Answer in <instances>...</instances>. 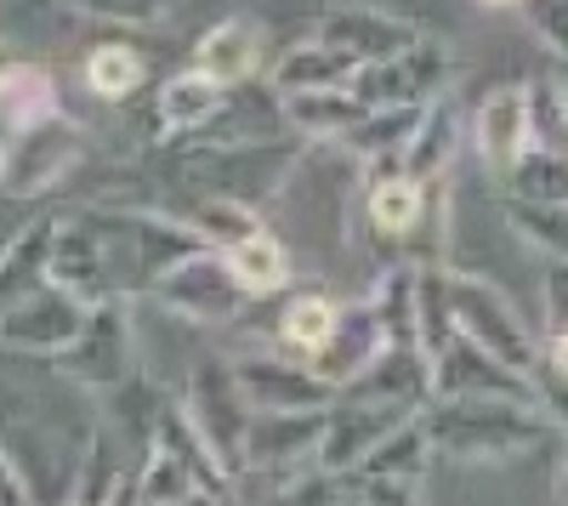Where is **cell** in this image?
Here are the masks:
<instances>
[{
    "label": "cell",
    "instance_id": "d6986e66",
    "mask_svg": "<svg viewBox=\"0 0 568 506\" xmlns=\"http://www.w3.org/2000/svg\"><path fill=\"white\" fill-rule=\"evenodd\" d=\"M342 398L426 409V404H433V353H420V347H382L369 371L342 387Z\"/></svg>",
    "mask_w": 568,
    "mask_h": 506
},
{
    "label": "cell",
    "instance_id": "5bb4252c",
    "mask_svg": "<svg viewBox=\"0 0 568 506\" xmlns=\"http://www.w3.org/2000/svg\"><path fill=\"white\" fill-rule=\"evenodd\" d=\"M45 280H58V285H63L69 296H80L85 307H98V302H114V296H120L114 267H109V251H103V240H98V227H91L85 211H63Z\"/></svg>",
    "mask_w": 568,
    "mask_h": 506
},
{
    "label": "cell",
    "instance_id": "4fadbf2b",
    "mask_svg": "<svg viewBox=\"0 0 568 506\" xmlns=\"http://www.w3.org/2000/svg\"><path fill=\"white\" fill-rule=\"evenodd\" d=\"M433 398H517V404H540L535 376L511 371L495 353H484L478 342L449 336L433 353Z\"/></svg>",
    "mask_w": 568,
    "mask_h": 506
},
{
    "label": "cell",
    "instance_id": "8d00e7d4",
    "mask_svg": "<svg viewBox=\"0 0 568 506\" xmlns=\"http://www.w3.org/2000/svg\"><path fill=\"white\" fill-rule=\"evenodd\" d=\"M0 506H34V495H29V478H23V467H18V455L0 444Z\"/></svg>",
    "mask_w": 568,
    "mask_h": 506
},
{
    "label": "cell",
    "instance_id": "7c38bea8",
    "mask_svg": "<svg viewBox=\"0 0 568 506\" xmlns=\"http://www.w3.org/2000/svg\"><path fill=\"white\" fill-rule=\"evenodd\" d=\"M85 302L69 296L58 280L34 285L7 318H0V347L7 353H29V358H58L80 331H85Z\"/></svg>",
    "mask_w": 568,
    "mask_h": 506
},
{
    "label": "cell",
    "instance_id": "ba28073f",
    "mask_svg": "<svg viewBox=\"0 0 568 506\" xmlns=\"http://www.w3.org/2000/svg\"><path fill=\"white\" fill-rule=\"evenodd\" d=\"M449 85H455V52L438 34H420L409 52H398L387 63H364L353 74V91L369 109H404V103L426 109V103L449 98Z\"/></svg>",
    "mask_w": 568,
    "mask_h": 506
},
{
    "label": "cell",
    "instance_id": "ffe728a7",
    "mask_svg": "<svg viewBox=\"0 0 568 506\" xmlns=\"http://www.w3.org/2000/svg\"><path fill=\"white\" fill-rule=\"evenodd\" d=\"M227 109V85H216L211 74H200L194 63L160 80L154 91V136L171 143V136H200L216 125V114Z\"/></svg>",
    "mask_w": 568,
    "mask_h": 506
},
{
    "label": "cell",
    "instance_id": "7402d4cb",
    "mask_svg": "<svg viewBox=\"0 0 568 506\" xmlns=\"http://www.w3.org/2000/svg\"><path fill=\"white\" fill-rule=\"evenodd\" d=\"M63 211H40L34 222H23L18 234L0 245V318H7L34 285H45V267H52V240H58Z\"/></svg>",
    "mask_w": 568,
    "mask_h": 506
},
{
    "label": "cell",
    "instance_id": "d6a6232c",
    "mask_svg": "<svg viewBox=\"0 0 568 506\" xmlns=\"http://www.w3.org/2000/svg\"><path fill=\"white\" fill-rule=\"evenodd\" d=\"M506 211V227L529 251L551 256V262H568V205H529V200H500Z\"/></svg>",
    "mask_w": 568,
    "mask_h": 506
},
{
    "label": "cell",
    "instance_id": "484cf974",
    "mask_svg": "<svg viewBox=\"0 0 568 506\" xmlns=\"http://www.w3.org/2000/svg\"><path fill=\"white\" fill-rule=\"evenodd\" d=\"M58 109H63V98H58L52 69L23 63V58H12L7 69H0V131H7V143H12V131L58 114Z\"/></svg>",
    "mask_w": 568,
    "mask_h": 506
},
{
    "label": "cell",
    "instance_id": "3957f363",
    "mask_svg": "<svg viewBox=\"0 0 568 506\" xmlns=\"http://www.w3.org/2000/svg\"><path fill=\"white\" fill-rule=\"evenodd\" d=\"M449 313H455V336L478 342V347L495 353L500 364L535 376V364H540L546 342H540V331L529 325L524 313H517V302H511L495 280L449 267Z\"/></svg>",
    "mask_w": 568,
    "mask_h": 506
},
{
    "label": "cell",
    "instance_id": "836d02e7",
    "mask_svg": "<svg viewBox=\"0 0 568 506\" xmlns=\"http://www.w3.org/2000/svg\"><path fill=\"white\" fill-rule=\"evenodd\" d=\"M524 91H529V136H535V149L568 154V80L562 74H535V80H524Z\"/></svg>",
    "mask_w": 568,
    "mask_h": 506
},
{
    "label": "cell",
    "instance_id": "7bdbcfd3",
    "mask_svg": "<svg viewBox=\"0 0 568 506\" xmlns=\"http://www.w3.org/2000/svg\"><path fill=\"white\" fill-rule=\"evenodd\" d=\"M63 506H80V500H63Z\"/></svg>",
    "mask_w": 568,
    "mask_h": 506
},
{
    "label": "cell",
    "instance_id": "e575fe53",
    "mask_svg": "<svg viewBox=\"0 0 568 506\" xmlns=\"http://www.w3.org/2000/svg\"><path fill=\"white\" fill-rule=\"evenodd\" d=\"M517 12H524L529 34L546 45V52L568 63V0H524Z\"/></svg>",
    "mask_w": 568,
    "mask_h": 506
},
{
    "label": "cell",
    "instance_id": "1f68e13d",
    "mask_svg": "<svg viewBox=\"0 0 568 506\" xmlns=\"http://www.w3.org/2000/svg\"><path fill=\"white\" fill-rule=\"evenodd\" d=\"M506 200H529V205H568V154L551 149H529L511 165V176L500 182Z\"/></svg>",
    "mask_w": 568,
    "mask_h": 506
},
{
    "label": "cell",
    "instance_id": "8fae6325",
    "mask_svg": "<svg viewBox=\"0 0 568 506\" xmlns=\"http://www.w3.org/2000/svg\"><path fill=\"white\" fill-rule=\"evenodd\" d=\"M420 409H398V404H364V398H336L324 409V433H318V473H353L358 462H369L404 422H415Z\"/></svg>",
    "mask_w": 568,
    "mask_h": 506
},
{
    "label": "cell",
    "instance_id": "30bf717a",
    "mask_svg": "<svg viewBox=\"0 0 568 506\" xmlns=\"http://www.w3.org/2000/svg\"><path fill=\"white\" fill-rule=\"evenodd\" d=\"M307 34L342 45V52H353L358 63H387V58L409 52L426 29H420L415 18H404V12L369 7V0H329V7L313 18Z\"/></svg>",
    "mask_w": 568,
    "mask_h": 506
},
{
    "label": "cell",
    "instance_id": "44dd1931",
    "mask_svg": "<svg viewBox=\"0 0 568 506\" xmlns=\"http://www.w3.org/2000/svg\"><path fill=\"white\" fill-rule=\"evenodd\" d=\"M382 347H387V331H382V318H375V307H369V302H342L336 336L324 342V353L313 358V371L342 393L353 376H364V371H369Z\"/></svg>",
    "mask_w": 568,
    "mask_h": 506
},
{
    "label": "cell",
    "instance_id": "83f0119b",
    "mask_svg": "<svg viewBox=\"0 0 568 506\" xmlns=\"http://www.w3.org/2000/svg\"><path fill=\"white\" fill-rule=\"evenodd\" d=\"M455 149H460V103H455V91H449V98H438L433 109H426L415 143L404 154V171L415 182H444L449 165H455Z\"/></svg>",
    "mask_w": 568,
    "mask_h": 506
},
{
    "label": "cell",
    "instance_id": "f35d334b",
    "mask_svg": "<svg viewBox=\"0 0 568 506\" xmlns=\"http://www.w3.org/2000/svg\"><path fill=\"white\" fill-rule=\"evenodd\" d=\"M125 7H131V23H136V29H149V23H165V18H171L176 0H125Z\"/></svg>",
    "mask_w": 568,
    "mask_h": 506
},
{
    "label": "cell",
    "instance_id": "cb8c5ba5",
    "mask_svg": "<svg viewBox=\"0 0 568 506\" xmlns=\"http://www.w3.org/2000/svg\"><path fill=\"white\" fill-rule=\"evenodd\" d=\"M336 318H342V302L329 291H296L291 302H284L278 325H273V347L302 358V364H313L324 353V342L336 336Z\"/></svg>",
    "mask_w": 568,
    "mask_h": 506
},
{
    "label": "cell",
    "instance_id": "b9f144b4",
    "mask_svg": "<svg viewBox=\"0 0 568 506\" xmlns=\"http://www.w3.org/2000/svg\"><path fill=\"white\" fill-rule=\"evenodd\" d=\"M12 63V52H7V34H0V69H7Z\"/></svg>",
    "mask_w": 568,
    "mask_h": 506
},
{
    "label": "cell",
    "instance_id": "4dcf8cb0",
    "mask_svg": "<svg viewBox=\"0 0 568 506\" xmlns=\"http://www.w3.org/2000/svg\"><path fill=\"white\" fill-rule=\"evenodd\" d=\"M222 256L233 267V280H240L251 296H278L284 285H291V245H284L273 227H256L251 240H240Z\"/></svg>",
    "mask_w": 568,
    "mask_h": 506
},
{
    "label": "cell",
    "instance_id": "277c9868",
    "mask_svg": "<svg viewBox=\"0 0 568 506\" xmlns=\"http://www.w3.org/2000/svg\"><path fill=\"white\" fill-rule=\"evenodd\" d=\"M182 409H187V422H194V433L205 438V449L216 455V467L233 478V489H240L256 409H251L240 376H233V358H200L187 387H182Z\"/></svg>",
    "mask_w": 568,
    "mask_h": 506
},
{
    "label": "cell",
    "instance_id": "8992f818",
    "mask_svg": "<svg viewBox=\"0 0 568 506\" xmlns=\"http://www.w3.org/2000/svg\"><path fill=\"white\" fill-rule=\"evenodd\" d=\"M154 302L176 318L187 331H222V325H240V313L256 302L240 280H233V267L222 251L200 245L187 251L182 262H171L154 285Z\"/></svg>",
    "mask_w": 568,
    "mask_h": 506
},
{
    "label": "cell",
    "instance_id": "ac0fdd59",
    "mask_svg": "<svg viewBox=\"0 0 568 506\" xmlns=\"http://www.w3.org/2000/svg\"><path fill=\"white\" fill-rule=\"evenodd\" d=\"M278 98V91H273ZM369 114V103L358 98L353 85H336V91H284L278 98V125L296 136V143H347L353 125Z\"/></svg>",
    "mask_w": 568,
    "mask_h": 506
},
{
    "label": "cell",
    "instance_id": "4316f807",
    "mask_svg": "<svg viewBox=\"0 0 568 506\" xmlns=\"http://www.w3.org/2000/svg\"><path fill=\"white\" fill-rule=\"evenodd\" d=\"M80 85L91 91L98 103H131L142 85H149V58L125 40H103L91 45L85 63H80Z\"/></svg>",
    "mask_w": 568,
    "mask_h": 506
},
{
    "label": "cell",
    "instance_id": "52a82bcc",
    "mask_svg": "<svg viewBox=\"0 0 568 506\" xmlns=\"http://www.w3.org/2000/svg\"><path fill=\"white\" fill-rule=\"evenodd\" d=\"M52 371L80 382L85 393H120L136 376V331H131V296L98 302L85 313V331L52 358Z\"/></svg>",
    "mask_w": 568,
    "mask_h": 506
},
{
    "label": "cell",
    "instance_id": "6da1fadb",
    "mask_svg": "<svg viewBox=\"0 0 568 506\" xmlns=\"http://www.w3.org/2000/svg\"><path fill=\"white\" fill-rule=\"evenodd\" d=\"M307 143L284 136H171L160 143L154 165L165 171V182L194 194H222V200H245V205H273L284 200L291 176L302 171Z\"/></svg>",
    "mask_w": 568,
    "mask_h": 506
},
{
    "label": "cell",
    "instance_id": "603a6c76",
    "mask_svg": "<svg viewBox=\"0 0 568 506\" xmlns=\"http://www.w3.org/2000/svg\"><path fill=\"white\" fill-rule=\"evenodd\" d=\"M358 69H364V63H358L353 52H342V45L307 34V40L284 45V52L273 58L267 91H278V98H284V91H336V85H353Z\"/></svg>",
    "mask_w": 568,
    "mask_h": 506
},
{
    "label": "cell",
    "instance_id": "2e32d148",
    "mask_svg": "<svg viewBox=\"0 0 568 506\" xmlns=\"http://www.w3.org/2000/svg\"><path fill=\"white\" fill-rule=\"evenodd\" d=\"M318 433H324V409H313V416H256L251 449H245V478L262 473L273 484H291V478L313 473Z\"/></svg>",
    "mask_w": 568,
    "mask_h": 506
},
{
    "label": "cell",
    "instance_id": "f1b7e54d",
    "mask_svg": "<svg viewBox=\"0 0 568 506\" xmlns=\"http://www.w3.org/2000/svg\"><path fill=\"white\" fill-rule=\"evenodd\" d=\"M426 109H433V103H426ZM426 109H415V103H404V109H369V114L353 125V136L342 143V154H353L358 165H364V160H398V165H404V154H409V143H415Z\"/></svg>",
    "mask_w": 568,
    "mask_h": 506
},
{
    "label": "cell",
    "instance_id": "60d3db41",
    "mask_svg": "<svg viewBox=\"0 0 568 506\" xmlns=\"http://www.w3.org/2000/svg\"><path fill=\"white\" fill-rule=\"evenodd\" d=\"M471 7H484V12H506V7H524V0H471Z\"/></svg>",
    "mask_w": 568,
    "mask_h": 506
},
{
    "label": "cell",
    "instance_id": "f546056e",
    "mask_svg": "<svg viewBox=\"0 0 568 506\" xmlns=\"http://www.w3.org/2000/svg\"><path fill=\"white\" fill-rule=\"evenodd\" d=\"M165 211H171V205H165ZM171 216H182L211 251H233L240 240H251L256 227H267L256 205H245V200H222V194H194V200H187L182 211H171Z\"/></svg>",
    "mask_w": 568,
    "mask_h": 506
},
{
    "label": "cell",
    "instance_id": "d590c367",
    "mask_svg": "<svg viewBox=\"0 0 568 506\" xmlns=\"http://www.w3.org/2000/svg\"><path fill=\"white\" fill-rule=\"evenodd\" d=\"M540 336H557V331H568V262H551V273H546V285H540Z\"/></svg>",
    "mask_w": 568,
    "mask_h": 506
},
{
    "label": "cell",
    "instance_id": "74e56055",
    "mask_svg": "<svg viewBox=\"0 0 568 506\" xmlns=\"http://www.w3.org/2000/svg\"><path fill=\"white\" fill-rule=\"evenodd\" d=\"M63 12H80V18H103V23H131V7L125 0H52Z\"/></svg>",
    "mask_w": 568,
    "mask_h": 506
},
{
    "label": "cell",
    "instance_id": "e0dca14e",
    "mask_svg": "<svg viewBox=\"0 0 568 506\" xmlns=\"http://www.w3.org/2000/svg\"><path fill=\"white\" fill-rule=\"evenodd\" d=\"M262 45H267V29H262L256 12H227L194 40V58L187 63L233 91V85H245L262 69Z\"/></svg>",
    "mask_w": 568,
    "mask_h": 506
},
{
    "label": "cell",
    "instance_id": "d4e9b609",
    "mask_svg": "<svg viewBox=\"0 0 568 506\" xmlns=\"http://www.w3.org/2000/svg\"><path fill=\"white\" fill-rule=\"evenodd\" d=\"M364 302L382 318L387 347H420V262H393Z\"/></svg>",
    "mask_w": 568,
    "mask_h": 506
},
{
    "label": "cell",
    "instance_id": "9a60e30c",
    "mask_svg": "<svg viewBox=\"0 0 568 506\" xmlns=\"http://www.w3.org/2000/svg\"><path fill=\"white\" fill-rule=\"evenodd\" d=\"M471 149H478L484 171L489 176H511V165L524 160L535 149L529 136V91L524 85H495L478 98V109H471Z\"/></svg>",
    "mask_w": 568,
    "mask_h": 506
},
{
    "label": "cell",
    "instance_id": "7a4b0ae2",
    "mask_svg": "<svg viewBox=\"0 0 568 506\" xmlns=\"http://www.w3.org/2000/svg\"><path fill=\"white\" fill-rule=\"evenodd\" d=\"M426 444L455 467H511L557 438V422L540 404L517 398H433L420 409Z\"/></svg>",
    "mask_w": 568,
    "mask_h": 506
},
{
    "label": "cell",
    "instance_id": "ab89813d",
    "mask_svg": "<svg viewBox=\"0 0 568 506\" xmlns=\"http://www.w3.org/2000/svg\"><path fill=\"white\" fill-rule=\"evenodd\" d=\"M551 495H557V506H568V444H562V462H557V478H551Z\"/></svg>",
    "mask_w": 568,
    "mask_h": 506
},
{
    "label": "cell",
    "instance_id": "5b68a950",
    "mask_svg": "<svg viewBox=\"0 0 568 506\" xmlns=\"http://www.w3.org/2000/svg\"><path fill=\"white\" fill-rule=\"evenodd\" d=\"M80 165H85V125L58 109V114L12 131V143L0 149V194L7 200H45V194H58Z\"/></svg>",
    "mask_w": 568,
    "mask_h": 506
},
{
    "label": "cell",
    "instance_id": "9c48e42d",
    "mask_svg": "<svg viewBox=\"0 0 568 506\" xmlns=\"http://www.w3.org/2000/svg\"><path fill=\"white\" fill-rule=\"evenodd\" d=\"M233 376H240L256 416H313V409H329L342 398L313 364L291 353H245L233 358Z\"/></svg>",
    "mask_w": 568,
    "mask_h": 506
}]
</instances>
